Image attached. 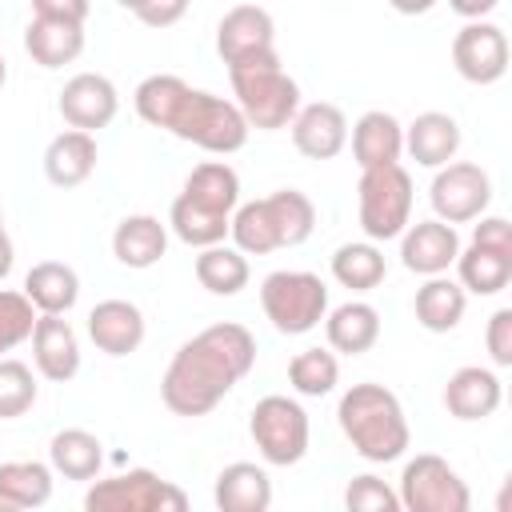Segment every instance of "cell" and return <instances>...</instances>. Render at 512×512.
Masks as SVG:
<instances>
[{"mask_svg": "<svg viewBox=\"0 0 512 512\" xmlns=\"http://www.w3.org/2000/svg\"><path fill=\"white\" fill-rule=\"evenodd\" d=\"M256 364V336L244 324H212L184 340L160 380V400L176 416H208Z\"/></svg>", "mask_w": 512, "mask_h": 512, "instance_id": "1", "label": "cell"}, {"mask_svg": "<svg viewBox=\"0 0 512 512\" xmlns=\"http://www.w3.org/2000/svg\"><path fill=\"white\" fill-rule=\"evenodd\" d=\"M136 116L152 128L172 132L184 144H196L212 156H232L248 144V120L240 116V108L224 96H212L204 88L184 84L172 72H156L148 80L136 84Z\"/></svg>", "mask_w": 512, "mask_h": 512, "instance_id": "2", "label": "cell"}, {"mask_svg": "<svg viewBox=\"0 0 512 512\" xmlns=\"http://www.w3.org/2000/svg\"><path fill=\"white\" fill-rule=\"evenodd\" d=\"M336 420H340V432L348 436L352 452L364 456L368 464H392L412 444L400 396L392 388H384V384H372V380L352 384L340 396Z\"/></svg>", "mask_w": 512, "mask_h": 512, "instance_id": "3", "label": "cell"}, {"mask_svg": "<svg viewBox=\"0 0 512 512\" xmlns=\"http://www.w3.org/2000/svg\"><path fill=\"white\" fill-rule=\"evenodd\" d=\"M232 80V104L240 108V116L248 120V128L260 132H276L288 128L296 108H300V84L280 68V56H264V60H248L228 68Z\"/></svg>", "mask_w": 512, "mask_h": 512, "instance_id": "4", "label": "cell"}, {"mask_svg": "<svg viewBox=\"0 0 512 512\" xmlns=\"http://www.w3.org/2000/svg\"><path fill=\"white\" fill-rule=\"evenodd\" d=\"M260 308L276 332L304 336L328 312V284L316 272H300V268L268 272L260 284Z\"/></svg>", "mask_w": 512, "mask_h": 512, "instance_id": "5", "label": "cell"}, {"mask_svg": "<svg viewBox=\"0 0 512 512\" xmlns=\"http://www.w3.org/2000/svg\"><path fill=\"white\" fill-rule=\"evenodd\" d=\"M356 208L368 240H396L412 224V176L404 164L364 168L356 184Z\"/></svg>", "mask_w": 512, "mask_h": 512, "instance_id": "6", "label": "cell"}, {"mask_svg": "<svg viewBox=\"0 0 512 512\" xmlns=\"http://www.w3.org/2000/svg\"><path fill=\"white\" fill-rule=\"evenodd\" d=\"M248 432H252V444H256L260 460L276 464V468L300 464L304 452H308V436H312L308 412L292 396H264V400H256V408L248 416Z\"/></svg>", "mask_w": 512, "mask_h": 512, "instance_id": "7", "label": "cell"}, {"mask_svg": "<svg viewBox=\"0 0 512 512\" xmlns=\"http://www.w3.org/2000/svg\"><path fill=\"white\" fill-rule=\"evenodd\" d=\"M84 508L88 512H184L188 496L172 480L156 476L152 468H128L108 480L96 476L84 496Z\"/></svg>", "mask_w": 512, "mask_h": 512, "instance_id": "8", "label": "cell"}, {"mask_svg": "<svg viewBox=\"0 0 512 512\" xmlns=\"http://www.w3.org/2000/svg\"><path fill=\"white\" fill-rule=\"evenodd\" d=\"M396 496L408 512H468L472 504V492L460 480V472L436 452H420L404 464Z\"/></svg>", "mask_w": 512, "mask_h": 512, "instance_id": "9", "label": "cell"}, {"mask_svg": "<svg viewBox=\"0 0 512 512\" xmlns=\"http://www.w3.org/2000/svg\"><path fill=\"white\" fill-rule=\"evenodd\" d=\"M432 212L444 224H468L476 216H484L488 200H492V180L480 164L472 160H448L436 168L432 188H428Z\"/></svg>", "mask_w": 512, "mask_h": 512, "instance_id": "10", "label": "cell"}, {"mask_svg": "<svg viewBox=\"0 0 512 512\" xmlns=\"http://www.w3.org/2000/svg\"><path fill=\"white\" fill-rule=\"evenodd\" d=\"M216 52L228 68L264 60L276 52V20L260 4H236L216 24Z\"/></svg>", "mask_w": 512, "mask_h": 512, "instance_id": "11", "label": "cell"}, {"mask_svg": "<svg viewBox=\"0 0 512 512\" xmlns=\"http://www.w3.org/2000/svg\"><path fill=\"white\" fill-rule=\"evenodd\" d=\"M452 64L468 84H496L508 72V36L500 24L468 20L452 36Z\"/></svg>", "mask_w": 512, "mask_h": 512, "instance_id": "12", "label": "cell"}, {"mask_svg": "<svg viewBox=\"0 0 512 512\" xmlns=\"http://www.w3.org/2000/svg\"><path fill=\"white\" fill-rule=\"evenodd\" d=\"M60 116L68 128H80V132H100L116 120L120 112V92L108 76L100 72H76L64 88H60V100H56Z\"/></svg>", "mask_w": 512, "mask_h": 512, "instance_id": "13", "label": "cell"}, {"mask_svg": "<svg viewBox=\"0 0 512 512\" xmlns=\"http://www.w3.org/2000/svg\"><path fill=\"white\" fill-rule=\"evenodd\" d=\"M460 236L444 220H416L400 232V260L416 276H440L456 264Z\"/></svg>", "mask_w": 512, "mask_h": 512, "instance_id": "14", "label": "cell"}, {"mask_svg": "<svg viewBox=\"0 0 512 512\" xmlns=\"http://www.w3.org/2000/svg\"><path fill=\"white\" fill-rule=\"evenodd\" d=\"M288 128H292L296 152L308 156V160H332L348 144V116L336 104H328V100H316V104L296 108V116H292Z\"/></svg>", "mask_w": 512, "mask_h": 512, "instance_id": "15", "label": "cell"}, {"mask_svg": "<svg viewBox=\"0 0 512 512\" xmlns=\"http://www.w3.org/2000/svg\"><path fill=\"white\" fill-rule=\"evenodd\" d=\"M28 340H32L36 372H40L44 380L68 384V380L80 372V340H76V332H72V324H68L64 316L40 312Z\"/></svg>", "mask_w": 512, "mask_h": 512, "instance_id": "16", "label": "cell"}, {"mask_svg": "<svg viewBox=\"0 0 512 512\" xmlns=\"http://www.w3.org/2000/svg\"><path fill=\"white\" fill-rule=\"evenodd\" d=\"M88 336L104 356H128L144 344V312L132 300H100L88 312Z\"/></svg>", "mask_w": 512, "mask_h": 512, "instance_id": "17", "label": "cell"}, {"mask_svg": "<svg viewBox=\"0 0 512 512\" xmlns=\"http://www.w3.org/2000/svg\"><path fill=\"white\" fill-rule=\"evenodd\" d=\"M500 400H504L500 376L492 368H480V364L456 368L444 384V408L456 420H488L500 408Z\"/></svg>", "mask_w": 512, "mask_h": 512, "instance_id": "18", "label": "cell"}, {"mask_svg": "<svg viewBox=\"0 0 512 512\" xmlns=\"http://www.w3.org/2000/svg\"><path fill=\"white\" fill-rule=\"evenodd\" d=\"M400 152H404V124L392 112L372 108L352 124V160L360 164V172L380 164H400Z\"/></svg>", "mask_w": 512, "mask_h": 512, "instance_id": "19", "label": "cell"}, {"mask_svg": "<svg viewBox=\"0 0 512 512\" xmlns=\"http://www.w3.org/2000/svg\"><path fill=\"white\" fill-rule=\"evenodd\" d=\"M404 152L424 164V168H440L448 160H456L460 152V124L448 112H420L408 128H404Z\"/></svg>", "mask_w": 512, "mask_h": 512, "instance_id": "20", "label": "cell"}, {"mask_svg": "<svg viewBox=\"0 0 512 512\" xmlns=\"http://www.w3.org/2000/svg\"><path fill=\"white\" fill-rule=\"evenodd\" d=\"M96 172V132L68 128L44 148V176L56 188H76Z\"/></svg>", "mask_w": 512, "mask_h": 512, "instance_id": "21", "label": "cell"}, {"mask_svg": "<svg viewBox=\"0 0 512 512\" xmlns=\"http://www.w3.org/2000/svg\"><path fill=\"white\" fill-rule=\"evenodd\" d=\"M168 252V228L148 216V212H136V216H124L112 232V256L124 264V268H152L160 264V256Z\"/></svg>", "mask_w": 512, "mask_h": 512, "instance_id": "22", "label": "cell"}, {"mask_svg": "<svg viewBox=\"0 0 512 512\" xmlns=\"http://www.w3.org/2000/svg\"><path fill=\"white\" fill-rule=\"evenodd\" d=\"M212 500L220 512H268L272 504V480L260 464H248V460H236L228 468H220L216 476V488H212Z\"/></svg>", "mask_w": 512, "mask_h": 512, "instance_id": "23", "label": "cell"}, {"mask_svg": "<svg viewBox=\"0 0 512 512\" xmlns=\"http://www.w3.org/2000/svg\"><path fill=\"white\" fill-rule=\"evenodd\" d=\"M24 296L32 300L36 312L68 316L76 308V300H80V276L64 260H40L24 276Z\"/></svg>", "mask_w": 512, "mask_h": 512, "instance_id": "24", "label": "cell"}, {"mask_svg": "<svg viewBox=\"0 0 512 512\" xmlns=\"http://www.w3.org/2000/svg\"><path fill=\"white\" fill-rule=\"evenodd\" d=\"M324 336L332 352L364 356L380 340V312L368 300H348L332 312H324Z\"/></svg>", "mask_w": 512, "mask_h": 512, "instance_id": "25", "label": "cell"}, {"mask_svg": "<svg viewBox=\"0 0 512 512\" xmlns=\"http://www.w3.org/2000/svg\"><path fill=\"white\" fill-rule=\"evenodd\" d=\"M464 308H468V292L460 288V280H448L444 272L424 276V284L416 288V300H412L416 324L424 332H452L464 320Z\"/></svg>", "mask_w": 512, "mask_h": 512, "instance_id": "26", "label": "cell"}, {"mask_svg": "<svg viewBox=\"0 0 512 512\" xmlns=\"http://www.w3.org/2000/svg\"><path fill=\"white\" fill-rule=\"evenodd\" d=\"M24 52L40 68H64L84 52V24H64V20H40L32 16L24 28Z\"/></svg>", "mask_w": 512, "mask_h": 512, "instance_id": "27", "label": "cell"}, {"mask_svg": "<svg viewBox=\"0 0 512 512\" xmlns=\"http://www.w3.org/2000/svg\"><path fill=\"white\" fill-rule=\"evenodd\" d=\"M184 200L208 208V212H220V216H232V208L240 204V176L232 164L224 160H204L188 172L184 180Z\"/></svg>", "mask_w": 512, "mask_h": 512, "instance_id": "28", "label": "cell"}, {"mask_svg": "<svg viewBox=\"0 0 512 512\" xmlns=\"http://www.w3.org/2000/svg\"><path fill=\"white\" fill-rule=\"evenodd\" d=\"M52 500V468L40 460H8L0 464V512L40 508Z\"/></svg>", "mask_w": 512, "mask_h": 512, "instance_id": "29", "label": "cell"}, {"mask_svg": "<svg viewBox=\"0 0 512 512\" xmlns=\"http://www.w3.org/2000/svg\"><path fill=\"white\" fill-rule=\"evenodd\" d=\"M48 460H52V472H60L64 480H96L104 464V448L88 428H64L52 436Z\"/></svg>", "mask_w": 512, "mask_h": 512, "instance_id": "30", "label": "cell"}, {"mask_svg": "<svg viewBox=\"0 0 512 512\" xmlns=\"http://www.w3.org/2000/svg\"><path fill=\"white\" fill-rule=\"evenodd\" d=\"M248 276H252V268H248V256L232 244H208V248H200V256H196V280H200V288H208L212 296H236L240 288H248Z\"/></svg>", "mask_w": 512, "mask_h": 512, "instance_id": "31", "label": "cell"}, {"mask_svg": "<svg viewBox=\"0 0 512 512\" xmlns=\"http://www.w3.org/2000/svg\"><path fill=\"white\" fill-rule=\"evenodd\" d=\"M456 272H460V288L464 292L496 296L512 280V256L492 252V248H480V244H468V248L456 252Z\"/></svg>", "mask_w": 512, "mask_h": 512, "instance_id": "32", "label": "cell"}, {"mask_svg": "<svg viewBox=\"0 0 512 512\" xmlns=\"http://www.w3.org/2000/svg\"><path fill=\"white\" fill-rule=\"evenodd\" d=\"M384 272H388V264H384V252L376 248V240H352L332 252V276H336V284H344L352 292H372L384 280Z\"/></svg>", "mask_w": 512, "mask_h": 512, "instance_id": "33", "label": "cell"}, {"mask_svg": "<svg viewBox=\"0 0 512 512\" xmlns=\"http://www.w3.org/2000/svg\"><path fill=\"white\" fill-rule=\"evenodd\" d=\"M268 204V216L276 224V236H280V248H296L312 236L316 228V204L300 192V188H280L272 196H264Z\"/></svg>", "mask_w": 512, "mask_h": 512, "instance_id": "34", "label": "cell"}, {"mask_svg": "<svg viewBox=\"0 0 512 512\" xmlns=\"http://www.w3.org/2000/svg\"><path fill=\"white\" fill-rule=\"evenodd\" d=\"M228 220L232 216H220V212H208L184 196L172 200V212H168V224L176 232V240H184L188 248H208V244H220L228 236Z\"/></svg>", "mask_w": 512, "mask_h": 512, "instance_id": "35", "label": "cell"}, {"mask_svg": "<svg viewBox=\"0 0 512 512\" xmlns=\"http://www.w3.org/2000/svg\"><path fill=\"white\" fill-rule=\"evenodd\" d=\"M340 380V360L328 348H304L288 360V384L300 396H328Z\"/></svg>", "mask_w": 512, "mask_h": 512, "instance_id": "36", "label": "cell"}, {"mask_svg": "<svg viewBox=\"0 0 512 512\" xmlns=\"http://www.w3.org/2000/svg\"><path fill=\"white\" fill-rule=\"evenodd\" d=\"M36 404V376L24 360L0 356V420H16Z\"/></svg>", "mask_w": 512, "mask_h": 512, "instance_id": "37", "label": "cell"}, {"mask_svg": "<svg viewBox=\"0 0 512 512\" xmlns=\"http://www.w3.org/2000/svg\"><path fill=\"white\" fill-rule=\"evenodd\" d=\"M36 308L24 292H12V288H0V356L12 352L16 344H24L36 328Z\"/></svg>", "mask_w": 512, "mask_h": 512, "instance_id": "38", "label": "cell"}, {"mask_svg": "<svg viewBox=\"0 0 512 512\" xmlns=\"http://www.w3.org/2000/svg\"><path fill=\"white\" fill-rule=\"evenodd\" d=\"M344 504L352 512H400V496L372 472L352 476V484L344 488Z\"/></svg>", "mask_w": 512, "mask_h": 512, "instance_id": "39", "label": "cell"}, {"mask_svg": "<svg viewBox=\"0 0 512 512\" xmlns=\"http://www.w3.org/2000/svg\"><path fill=\"white\" fill-rule=\"evenodd\" d=\"M484 344L496 368H512V308H496L484 328Z\"/></svg>", "mask_w": 512, "mask_h": 512, "instance_id": "40", "label": "cell"}, {"mask_svg": "<svg viewBox=\"0 0 512 512\" xmlns=\"http://www.w3.org/2000/svg\"><path fill=\"white\" fill-rule=\"evenodd\" d=\"M476 220H480V224L472 228V244L512 256V224H508L504 216H476Z\"/></svg>", "mask_w": 512, "mask_h": 512, "instance_id": "41", "label": "cell"}, {"mask_svg": "<svg viewBox=\"0 0 512 512\" xmlns=\"http://www.w3.org/2000/svg\"><path fill=\"white\" fill-rule=\"evenodd\" d=\"M32 16L40 20H64V24H84L88 20V0H28Z\"/></svg>", "mask_w": 512, "mask_h": 512, "instance_id": "42", "label": "cell"}, {"mask_svg": "<svg viewBox=\"0 0 512 512\" xmlns=\"http://www.w3.org/2000/svg\"><path fill=\"white\" fill-rule=\"evenodd\" d=\"M188 4H192V0H148V4L136 12V20L148 24V28H172V24L188 12Z\"/></svg>", "mask_w": 512, "mask_h": 512, "instance_id": "43", "label": "cell"}, {"mask_svg": "<svg viewBox=\"0 0 512 512\" xmlns=\"http://www.w3.org/2000/svg\"><path fill=\"white\" fill-rule=\"evenodd\" d=\"M496 4H500V0H448V8H452L456 16H464V20H484Z\"/></svg>", "mask_w": 512, "mask_h": 512, "instance_id": "44", "label": "cell"}, {"mask_svg": "<svg viewBox=\"0 0 512 512\" xmlns=\"http://www.w3.org/2000/svg\"><path fill=\"white\" fill-rule=\"evenodd\" d=\"M400 16H424V12H432L436 8V0H388Z\"/></svg>", "mask_w": 512, "mask_h": 512, "instance_id": "45", "label": "cell"}, {"mask_svg": "<svg viewBox=\"0 0 512 512\" xmlns=\"http://www.w3.org/2000/svg\"><path fill=\"white\" fill-rule=\"evenodd\" d=\"M12 260H16V252H12V240H8V232H0V280L12 272Z\"/></svg>", "mask_w": 512, "mask_h": 512, "instance_id": "46", "label": "cell"}, {"mask_svg": "<svg viewBox=\"0 0 512 512\" xmlns=\"http://www.w3.org/2000/svg\"><path fill=\"white\" fill-rule=\"evenodd\" d=\"M116 4H120V8H128V12H132V16H136V12H140V8H144V4H148V0H116Z\"/></svg>", "mask_w": 512, "mask_h": 512, "instance_id": "47", "label": "cell"}, {"mask_svg": "<svg viewBox=\"0 0 512 512\" xmlns=\"http://www.w3.org/2000/svg\"><path fill=\"white\" fill-rule=\"evenodd\" d=\"M4 80H8V64H4V56H0V88H4Z\"/></svg>", "mask_w": 512, "mask_h": 512, "instance_id": "48", "label": "cell"}, {"mask_svg": "<svg viewBox=\"0 0 512 512\" xmlns=\"http://www.w3.org/2000/svg\"><path fill=\"white\" fill-rule=\"evenodd\" d=\"M0 232H4V212H0Z\"/></svg>", "mask_w": 512, "mask_h": 512, "instance_id": "49", "label": "cell"}]
</instances>
